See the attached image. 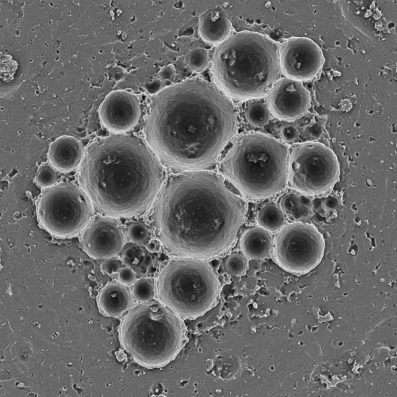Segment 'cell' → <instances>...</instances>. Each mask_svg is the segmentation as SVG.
Masks as SVG:
<instances>
[{"instance_id": "cell-14", "label": "cell", "mask_w": 397, "mask_h": 397, "mask_svg": "<svg viewBox=\"0 0 397 397\" xmlns=\"http://www.w3.org/2000/svg\"><path fill=\"white\" fill-rule=\"evenodd\" d=\"M268 102L270 110L277 117L292 121L306 114L310 106L311 98L301 82L285 77L279 79L273 85Z\"/></svg>"}, {"instance_id": "cell-28", "label": "cell", "mask_w": 397, "mask_h": 397, "mask_svg": "<svg viewBox=\"0 0 397 397\" xmlns=\"http://www.w3.org/2000/svg\"><path fill=\"white\" fill-rule=\"evenodd\" d=\"M122 263L121 260L114 257L106 259L101 265V269L104 273L112 275L118 273L121 268Z\"/></svg>"}, {"instance_id": "cell-22", "label": "cell", "mask_w": 397, "mask_h": 397, "mask_svg": "<svg viewBox=\"0 0 397 397\" xmlns=\"http://www.w3.org/2000/svg\"><path fill=\"white\" fill-rule=\"evenodd\" d=\"M208 51L201 47L195 48L188 52L186 56V63L192 71L199 73L204 71L209 64Z\"/></svg>"}, {"instance_id": "cell-13", "label": "cell", "mask_w": 397, "mask_h": 397, "mask_svg": "<svg viewBox=\"0 0 397 397\" xmlns=\"http://www.w3.org/2000/svg\"><path fill=\"white\" fill-rule=\"evenodd\" d=\"M100 121L109 131L121 134L134 127L141 115L140 104L133 93L116 90L109 93L98 109Z\"/></svg>"}, {"instance_id": "cell-15", "label": "cell", "mask_w": 397, "mask_h": 397, "mask_svg": "<svg viewBox=\"0 0 397 397\" xmlns=\"http://www.w3.org/2000/svg\"><path fill=\"white\" fill-rule=\"evenodd\" d=\"M84 152L81 142L76 138L63 135L50 144L48 158L58 171L69 173L80 167Z\"/></svg>"}, {"instance_id": "cell-33", "label": "cell", "mask_w": 397, "mask_h": 397, "mask_svg": "<svg viewBox=\"0 0 397 397\" xmlns=\"http://www.w3.org/2000/svg\"><path fill=\"white\" fill-rule=\"evenodd\" d=\"M307 131L311 137L318 138L322 135L323 129L320 125L315 124L309 127L307 129Z\"/></svg>"}, {"instance_id": "cell-31", "label": "cell", "mask_w": 397, "mask_h": 397, "mask_svg": "<svg viewBox=\"0 0 397 397\" xmlns=\"http://www.w3.org/2000/svg\"><path fill=\"white\" fill-rule=\"evenodd\" d=\"M281 136L283 139L286 141H292L298 136V131L293 126H287L283 127L281 130Z\"/></svg>"}, {"instance_id": "cell-4", "label": "cell", "mask_w": 397, "mask_h": 397, "mask_svg": "<svg viewBox=\"0 0 397 397\" xmlns=\"http://www.w3.org/2000/svg\"><path fill=\"white\" fill-rule=\"evenodd\" d=\"M279 49L275 41L259 33L243 31L230 36L215 50L214 80L235 99L263 96L279 79Z\"/></svg>"}, {"instance_id": "cell-11", "label": "cell", "mask_w": 397, "mask_h": 397, "mask_svg": "<svg viewBox=\"0 0 397 397\" xmlns=\"http://www.w3.org/2000/svg\"><path fill=\"white\" fill-rule=\"evenodd\" d=\"M281 71L286 77L300 82L314 79L321 71L324 57L312 39L294 37L286 40L279 49Z\"/></svg>"}, {"instance_id": "cell-3", "label": "cell", "mask_w": 397, "mask_h": 397, "mask_svg": "<svg viewBox=\"0 0 397 397\" xmlns=\"http://www.w3.org/2000/svg\"><path fill=\"white\" fill-rule=\"evenodd\" d=\"M163 179L162 167L140 137L115 134L88 146L79 167L80 187L93 207L112 217L145 213L158 195Z\"/></svg>"}, {"instance_id": "cell-1", "label": "cell", "mask_w": 397, "mask_h": 397, "mask_svg": "<svg viewBox=\"0 0 397 397\" xmlns=\"http://www.w3.org/2000/svg\"><path fill=\"white\" fill-rule=\"evenodd\" d=\"M233 106L219 88L200 77L163 88L150 105L147 140L165 164L178 170L209 167L234 135Z\"/></svg>"}, {"instance_id": "cell-34", "label": "cell", "mask_w": 397, "mask_h": 397, "mask_svg": "<svg viewBox=\"0 0 397 397\" xmlns=\"http://www.w3.org/2000/svg\"><path fill=\"white\" fill-rule=\"evenodd\" d=\"M338 204V200L333 197L327 198L324 202L325 207L329 209H333L336 208Z\"/></svg>"}, {"instance_id": "cell-16", "label": "cell", "mask_w": 397, "mask_h": 397, "mask_svg": "<svg viewBox=\"0 0 397 397\" xmlns=\"http://www.w3.org/2000/svg\"><path fill=\"white\" fill-rule=\"evenodd\" d=\"M133 303L132 293L120 283L106 284L97 298V306L103 315L112 318L121 317L129 311Z\"/></svg>"}, {"instance_id": "cell-2", "label": "cell", "mask_w": 397, "mask_h": 397, "mask_svg": "<svg viewBox=\"0 0 397 397\" xmlns=\"http://www.w3.org/2000/svg\"><path fill=\"white\" fill-rule=\"evenodd\" d=\"M245 210L244 200L219 176L192 171L173 177L166 185L154 210L153 224L169 253L208 259L231 246Z\"/></svg>"}, {"instance_id": "cell-10", "label": "cell", "mask_w": 397, "mask_h": 397, "mask_svg": "<svg viewBox=\"0 0 397 397\" xmlns=\"http://www.w3.org/2000/svg\"><path fill=\"white\" fill-rule=\"evenodd\" d=\"M324 237L312 224L295 221L276 236L274 254L278 264L295 274H306L321 263L325 252Z\"/></svg>"}, {"instance_id": "cell-25", "label": "cell", "mask_w": 397, "mask_h": 397, "mask_svg": "<svg viewBox=\"0 0 397 397\" xmlns=\"http://www.w3.org/2000/svg\"><path fill=\"white\" fill-rule=\"evenodd\" d=\"M225 269L226 272L233 275L243 274L248 267L246 259L239 254H233L227 257L225 262Z\"/></svg>"}, {"instance_id": "cell-32", "label": "cell", "mask_w": 397, "mask_h": 397, "mask_svg": "<svg viewBox=\"0 0 397 397\" xmlns=\"http://www.w3.org/2000/svg\"><path fill=\"white\" fill-rule=\"evenodd\" d=\"M163 82L159 79H156L146 83L144 89L147 92L152 94H157L162 90Z\"/></svg>"}, {"instance_id": "cell-29", "label": "cell", "mask_w": 397, "mask_h": 397, "mask_svg": "<svg viewBox=\"0 0 397 397\" xmlns=\"http://www.w3.org/2000/svg\"><path fill=\"white\" fill-rule=\"evenodd\" d=\"M118 280L123 285H129L134 282L136 274L134 270L129 267L121 268L117 273Z\"/></svg>"}, {"instance_id": "cell-6", "label": "cell", "mask_w": 397, "mask_h": 397, "mask_svg": "<svg viewBox=\"0 0 397 397\" xmlns=\"http://www.w3.org/2000/svg\"><path fill=\"white\" fill-rule=\"evenodd\" d=\"M289 158L287 147L280 141L263 134L250 133L236 139L221 169L242 194L263 198L285 188Z\"/></svg>"}, {"instance_id": "cell-5", "label": "cell", "mask_w": 397, "mask_h": 397, "mask_svg": "<svg viewBox=\"0 0 397 397\" xmlns=\"http://www.w3.org/2000/svg\"><path fill=\"white\" fill-rule=\"evenodd\" d=\"M185 338L182 319L159 301L140 303L131 308L119 328L124 350L137 364L149 368L172 361Z\"/></svg>"}, {"instance_id": "cell-18", "label": "cell", "mask_w": 397, "mask_h": 397, "mask_svg": "<svg viewBox=\"0 0 397 397\" xmlns=\"http://www.w3.org/2000/svg\"><path fill=\"white\" fill-rule=\"evenodd\" d=\"M272 247L271 237L262 227L248 230L241 239V248L245 255L252 259H262L269 254Z\"/></svg>"}, {"instance_id": "cell-17", "label": "cell", "mask_w": 397, "mask_h": 397, "mask_svg": "<svg viewBox=\"0 0 397 397\" xmlns=\"http://www.w3.org/2000/svg\"><path fill=\"white\" fill-rule=\"evenodd\" d=\"M232 25L224 10L219 7L206 10L200 16L198 32L200 37L210 44H220L230 36Z\"/></svg>"}, {"instance_id": "cell-12", "label": "cell", "mask_w": 397, "mask_h": 397, "mask_svg": "<svg viewBox=\"0 0 397 397\" xmlns=\"http://www.w3.org/2000/svg\"><path fill=\"white\" fill-rule=\"evenodd\" d=\"M84 251L90 257L107 259L118 254L125 243L120 225L109 216L93 217L80 233Z\"/></svg>"}, {"instance_id": "cell-9", "label": "cell", "mask_w": 397, "mask_h": 397, "mask_svg": "<svg viewBox=\"0 0 397 397\" xmlns=\"http://www.w3.org/2000/svg\"><path fill=\"white\" fill-rule=\"evenodd\" d=\"M339 164L333 151L317 142L297 146L289 158L288 175L292 187L307 196L330 191L337 182Z\"/></svg>"}, {"instance_id": "cell-23", "label": "cell", "mask_w": 397, "mask_h": 397, "mask_svg": "<svg viewBox=\"0 0 397 397\" xmlns=\"http://www.w3.org/2000/svg\"><path fill=\"white\" fill-rule=\"evenodd\" d=\"M57 171L49 161L42 163L37 169L34 178L35 183L44 189L56 185L58 181Z\"/></svg>"}, {"instance_id": "cell-20", "label": "cell", "mask_w": 397, "mask_h": 397, "mask_svg": "<svg viewBox=\"0 0 397 397\" xmlns=\"http://www.w3.org/2000/svg\"><path fill=\"white\" fill-rule=\"evenodd\" d=\"M257 220L261 227L268 231H276L283 226L285 215L279 206L268 202L258 211Z\"/></svg>"}, {"instance_id": "cell-27", "label": "cell", "mask_w": 397, "mask_h": 397, "mask_svg": "<svg viewBox=\"0 0 397 397\" xmlns=\"http://www.w3.org/2000/svg\"><path fill=\"white\" fill-rule=\"evenodd\" d=\"M148 231L146 226L141 222L132 224L128 231L129 239L135 243H141L148 237Z\"/></svg>"}, {"instance_id": "cell-8", "label": "cell", "mask_w": 397, "mask_h": 397, "mask_svg": "<svg viewBox=\"0 0 397 397\" xmlns=\"http://www.w3.org/2000/svg\"><path fill=\"white\" fill-rule=\"evenodd\" d=\"M93 206L83 189L67 182L44 190L36 202L40 226L60 239L80 234L93 218Z\"/></svg>"}, {"instance_id": "cell-26", "label": "cell", "mask_w": 397, "mask_h": 397, "mask_svg": "<svg viewBox=\"0 0 397 397\" xmlns=\"http://www.w3.org/2000/svg\"><path fill=\"white\" fill-rule=\"evenodd\" d=\"M144 255L140 247L132 245L127 248L123 254V261L128 266L132 267L141 264Z\"/></svg>"}, {"instance_id": "cell-24", "label": "cell", "mask_w": 397, "mask_h": 397, "mask_svg": "<svg viewBox=\"0 0 397 397\" xmlns=\"http://www.w3.org/2000/svg\"><path fill=\"white\" fill-rule=\"evenodd\" d=\"M133 298L140 303L151 301L155 293V284L149 278H142L134 281L132 289Z\"/></svg>"}, {"instance_id": "cell-19", "label": "cell", "mask_w": 397, "mask_h": 397, "mask_svg": "<svg viewBox=\"0 0 397 397\" xmlns=\"http://www.w3.org/2000/svg\"><path fill=\"white\" fill-rule=\"evenodd\" d=\"M279 206L285 216L295 221L308 217L311 212V200L304 196L294 193L283 195Z\"/></svg>"}, {"instance_id": "cell-21", "label": "cell", "mask_w": 397, "mask_h": 397, "mask_svg": "<svg viewBox=\"0 0 397 397\" xmlns=\"http://www.w3.org/2000/svg\"><path fill=\"white\" fill-rule=\"evenodd\" d=\"M245 115L250 124L258 127L266 125L270 119L268 107L261 101H255L250 103L246 108Z\"/></svg>"}, {"instance_id": "cell-30", "label": "cell", "mask_w": 397, "mask_h": 397, "mask_svg": "<svg viewBox=\"0 0 397 397\" xmlns=\"http://www.w3.org/2000/svg\"><path fill=\"white\" fill-rule=\"evenodd\" d=\"M159 78L163 82H171L176 76V70L171 65L163 66L158 72Z\"/></svg>"}, {"instance_id": "cell-7", "label": "cell", "mask_w": 397, "mask_h": 397, "mask_svg": "<svg viewBox=\"0 0 397 397\" xmlns=\"http://www.w3.org/2000/svg\"><path fill=\"white\" fill-rule=\"evenodd\" d=\"M216 277L199 259L173 260L160 272L155 283L159 301L181 319L197 317L211 306L217 295Z\"/></svg>"}]
</instances>
